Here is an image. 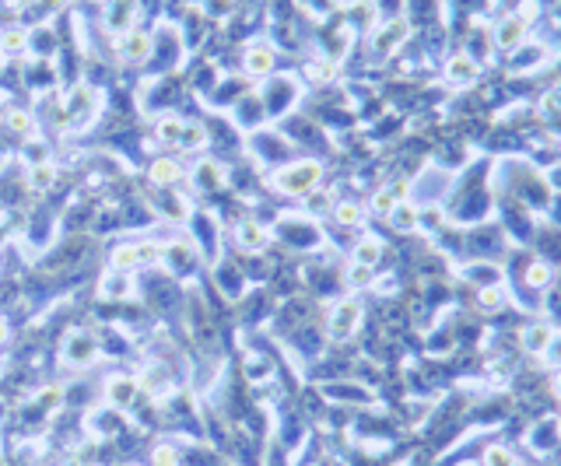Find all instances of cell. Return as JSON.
Here are the masks:
<instances>
[{"label":"cell","instance_id":"1","mask_svg":"<svg viewBox=\"0 0 561 466\" xmlns=\"http://www.w3.org/2000/svg\"><path fill=\"white\" fill-rule=\"evenodd\" d=\"M323 179V165L319 162H291L280 172H274V186L291 196H309L316 183Z\"/></svg>","mask_w":561,"mask_h":466},{"label":"cell","instance_id":"2","mask_svg":"<svg viewBox=\"0 0 561 466\" xmlns=\"http://www.w3.org/2000/svg\"><path fill=\"white\" fill-rule=\"evenodd\" d=\"M109 260H112L116 270H134V267L155 263L158 260V246H151V242H119V246H112Z\"/></svg>","mask_w":561,"mask_h":466},{"label":"cell","instance_id":"3","mask_svg":"<svg viewBox=\"0 0 561 466\" xmlns=\"http://www.w3.org/2000/svg\"><path fill=\"white\" fill-rule=\"evenodd\" d=\"M358 323H362V301L358 298H344V301H337V309L330 316V337L333 340H348L358 330Z\"/></svg>","mask_w":561,"mask_h":466},{"label":"cell","instance_id":"4","mask_svg":"<svg viewBox=\"0 0 561 466\" xmlns=\"http://www.w3.org/2000/svg\"><path fill=\"white\" fill-rule=\"evenodd\" d=\"M274 60H278V53H274L271 42H253V46L246 49V56H242V71H246L249 78H264V74L274 71Z\"/></svg>","mask_w":561,"mask_h":466},{"label":"cell","instance_id":"5","mask_svg":"<svg viewBox=\"0 0 561 466\" xmlns=\"http://www.w3.org/2000/svg\"><path fill=\"white\" fill-rule=\"evenodd\" d=\"M130 291H134V274L130 270H109L105 277L98 280V294L105 298V301H123V298H130Z\"/></svg>","mask_w":561,"mask_h":466},{"label":"cell","instance_id":"6","mask_svg":"<svg viewBox=\"0 0 561 466\" xmlns=\"http://www.w3.org/2000/svg\"><path fill=\"white\" fill-rule=\"evenodd\" d=\"M151 49H155V42H151L148 32H126V35L119 39V56H123L126 64H144V60L151 56Z\"/></svg>","mask_w":561,"mask_h":466},{"label":"cell","instance_id":"7","mask_svg":"<svg viewBox=\"0 0 561 466\" xmlns=\"http://www.w3.org/2000/svg\"><path fill=\"white\" fill-rule=\"evenodd\" d=\"M264 102H267V112H271V116H280V112L295 102V81H291V78H274L267 95H264Z\"/></svg>","mask_w":561,"mask_h":466},{"label":"cell","instance_id":"8","mask_svg":"<svg viewBox=\"0 0 561 466\" xmlns=\"http://www.w3.org/2000/svg\"><path fill=\"white\" fill-rule=\"evenodd\" d=\"M235 242H239V249L256 253V249L267 246V228H264L260 221H253V217H242V221L235 225Z\"/></svg>","mask_w":561,"mask_h":466},{"label":"cell","instance_id":"9","mask_svg":"<svg viewBox=\"0 0 561 466\" xmlns=\"http://www.w3.org/2000/svg\"><path fill=\"white\" fill-rule=\"evenodd\" d=\"M137 378H130V375H116V378H109V386H105V400L112 403V407H130L134 400H137Z\"/></svg>","mask_w":561,"mask_h":466},{"label":"cell","instance_id":"10","mask_svg":"<svg viewBox=\"0 0 561 466\" xmlns=\"http://www.w3.org/2000/svg\"><path fill=\"white\" fill-rule=\"evenodd\" d=\"M407 21H400V18H393V21H386L379 32H375V39H372V49L375 53H389V49H396L403 39H407Z\"/></svg>","mask_w":561,"mask_h":466},{"label":"cell","instance_id":"11","mask_svg":"<svg viewBox=\"0 0 561 466\" xmlns=\"http://www.w3.org/2000/svg\"><path fill=\"white\" fill-rule=\"evenodd\" d=\"M134 14H137L134 0H109V7H105V28L109 32H130Z\"/></svg>","mask_w":561,"mask_h":466},{"label":"cell","instance_id":"12","mask_svg":"<svg viewBox=\"0 0 561 466\" xmlns=\"http://www.w3.org/2000/svg\"><path fill=\"white\" fill-rule=\"evenodd\" d=\"M64 358H67V365H92L95 362V340L92 337H85V333H74L71 340H67V347H64Z\"/></svg>","mask_w":561,"mask_h":466},{"label":"cell","instance_id":"13","mask_svg":"<svg viewBox=\"0 0 561 466\" xmlns=\"http://www.w3.org/2000/svg\"><path fill=\"white\" fill-rule=\"evenodd\" d=\"M53 183H57V165L49 158L32 162V169H28V189L32 193H46V189H53Z\"/></svg>","mask_w":561,"mask_h":466},{"label":"cell","instance_id":"14","mask_svg":"<svg viewBox=\"0 0 561 466\" xmlns=\"http://www.w3.org/2000/svg\"><path fill=\"white\" fill-rule=\"evenodd\" d=\"M523 32H526V21L523 18H505L502 25H498V32H495V39H498V49H516L519 46V39H523Z\"/></svg>","mask_w":561,"mask_h":466},{"label":"cell","instance_id":"15","mask_svg":"<svg viewBox=\"0 0 561 466\" xmlns=\"http://www.w3.org/2000/svg\"><path fill=\"white\" fill-rule=\"evenodd\" d=\"M148 176H151V183H155V186H172V183L183 176V169H179V162H176V158H155V162H151V169H148Z\"/></svg>","mask_w":561,"mask_h":466},{"label":"cell","instance_id":"16","mask_svg":"<svg viewBox=\"0 0 561 466\" xmlns=\"http://www.w3.org/2000/svg\"><path fill=\"white\" fill-rule=\"evenodd\" d=\"M446 78H449L453 85H470V81L477 78V64L460 53V56H453V60L446 64Z\"/></svg>","mask_w":561,"mask_h":466},{"label":"cell","instance_id":"17","mask_svg":"<svg viewBox=\"0 0 561 466\" xmlns=\"http://www.w3.org/2000/svg\"><path fill=\"white\" fill-rule=\"evenodd\" d=\"M389 225H393L396 232H414V228H418V210H414V203L400 200V203L389 210Z\"/></svg>","mask_w":561,"mask_h":466},{"label":"cell","instance_id":"18","mask_svg":"<svg viewBox=\"0 0 561 466\" xmlns=\"http://www.w3.org/2000/svg\"><path fill=\"white\" fill-rule=\"evenodd\" d=\"M193 179H196V186L200 189H214V186L225 183V169H221L218 162H200L196 172H193Z\"/></svg>","mask_w":561,"mask_h":466},{"label":"cell","instance_id":"19","mask_svg":"<svg viewBox=\"0 0 561 466\" xmlns=\"http://www.w3.org/2000/svg\"><path fill=\"white\" fill-rule=\"evenodd\" d=\"M379 256H382V242L372 239V235L355 246V263H358V267H369V270H372L375 263H379Z\"/></svg>","mask_w":561,"mask_h":466},{"label":"cell","instance_id":"20","mask_svg":"<svg viewBox=\"0 0 561 466\" xmlns=\"http://www.w3.org/2000/svg\"><path fill=\"white\" fill-rule=\"evenodd\" d=\"M25 49H28V32H25V28H7V32H0V53L18 56V53H25Z\"/></svg>","mask_w":561,"mask_h":466},{"label":"cell","instance_id":"21","mask_svg":"<svg viewBox=\"0 0 561 466\" xmlns=\"http://www.w3.org/2000/svg\"><path fill=\"white\" fill-rule=\"evenodd\" d=\"M548 340H551V330H548V326H526L523 337H519L523 351H544Z\"/></svg>","mask_w":561,"mask_h":466},{"label":"cell","instance_id":"22","mask_svg":"<svg viewBox=\"0 0 561 466\" xmlns=\"http://www.w3.org/2000/svg\"><path fill=\"white\" fill-rule=\"evenodd\" d=\"M28 49H35L39 56L53 53V49H57V39H53V32H49V28H32V32H28Z\"/></svg>","mask_w":561,"mask_h":466},{"label":"cell","instance_id":"23","mask_svg":"<svg viewBox=\"0 0 561 466\" xmlns=\"http://www.w3.org/2000/svg\"><path fill=\"white\" fill-rule=\"evenodd\" d=\"M7 126H11L14 133H21V137L35 133V119H32V112H25V109H11V112H7Z\"/></svg>","mask_w":561,"mask_h":466},{"label":"cell","instance_id":"24","mask_svg":"<svg viewBox=\"0 0 561 466\" xmlns=\"http://www.w3.org/2000/svg\"><path fill=\"white\" fill-rule=\"evenodd\" d=\"M155 133H158V141H165V144H179V133H183V119L179 116H165L158 126H155Z\"/></svg>","mask_w":561,"mask_h":466},{"label":"cell","instance_id":"25","mask_svg":"<svg viewBox=\"0 0 561 466\" xmlns=\"http://www.w3.org/2000/svg\"><path fill=\"white\" fill-rule=\"evenodd\" d=\"M203 144H207V133H203V126H200V123H183V133H179V148L193 151V148H203Z\"/></svg>","mask_w":561,"mask_h":466},{"label":"cell","instance_id":"26","mask_svg":"<svg viewBox=\"0 0 561 466\" xmlns=\"http://www.w3.org/2000/svg\"><path fill=\"white\" fill-rule=\"evenodd\" d=\"M333 217H337V225H358V221H362V203L341 200V203L333 207Z\"/></svg>","mask_w":561,"mask_h":466},{"label":"cell","instance_id":"27","mask_svg":"<svg viewBox=\"0 0 561 466\" xmlns=\"http://www.w3.org/2000/svg\"><path fill=\"white\" fill-rule=\"evenodd\" d=\"M396 203H400V200L393 196V189H375V196H372V210H375V214H386V217H389V210H393Z\"/></svg>","mask_w":561,"mask_h":466},{"label":"cell","instance_id":"28","mask_svg":"<svg viewBox=\"0 0 561 466\" xmlns=\"http://www.w3.org/2000/svg\"><path fill=\"white\" fill-rule=\"evenodd\" d=\"M151 466H179V453L172 446H158L151 453Z\"/></svg>","mask_w":561,"mask_h":466},{"label":"cell","instance_id":"29","mask_svg":"<svg viewBox=\"0 0 561 466\" xmlns=\"http://www.w3.org/2000/svg\"><path fill=\"white\" fill-rule=\"evenodd\" d=\"M60 400H64V389H60V386H49V389H42V396H39V403H42L46 410H57Z\"/></svg>","mask_w":561,"mask_h":466},{"label":"cell","instance_id":"30","mask_svg":"<svg viewBox=\"0 0 561 466\" xmlns=\"http://www.w3.org/2000/svg\"><path fill=\"white\" fill-rule=\"evenodd\" d=\"M526 277H530V284H537V287H541V284H548V280H551V270H548L544 263H533Z\"/></svg>","mask_w":561,"mask_h":466},{"label":"cell","instance_id":"31","mask_svg":"<svg viewBox=\"0 0 561 466\" xmlns=\"http://www.w3.org/2000/svg\"><path fill=\"white\" fill-rule=\"evenodd\" d=\"M548 362H555V365H561V333H551V340H548Z\"/></svg>","mask_w":561,"mask_h":466},{"label":"cell","instance_id":"32","mask_svg":"<svg viewBox=\"0 0 561 466\" xmlns=\"http://www.w3.org/2000/svg\"><path fill=\"white\" fill-rule=\"evenodd\" d=\"M480 305H484V309H498V305H502V291H498V287H488V291L480 294Z\"/></svg>","mask_w":561,"mask_h":466},{"label":"cell","instance_id":"33","mask_svg":"<svg viewBox=\"0 0 561 466\" xmlns=\"http://www.w3.org/2000/svg\"><path fill=\"white\" fill-rule=\"evenodd\" d=\"M512 463V460H509V453H505V449H498V446H495V449H488V466H509Z\"/></svg>","mask_w":561,"mask_h":466},{"label":"cell","instance_id":"34","mask_svg":"<svg viewBox=\"0 0 561 466\" xmlns=\"http://www.w3.org/2000/svg\"><path fill=\"white\" fill-rule=\"evenodd\" d=\"M351 284H355V287H362V284H369V280H372V274H369V267H358V263H355V267H351Z\"/></svg>","mask_w":561,"mask_h":466},{"label":"cell","instance_id":"35","mask_svg":"<svg viewBox=\"0 0 561 466\" xmlns=\"http://www.w3.org/2000/svg\"><path fill=\"white\" fill-rule=\"evenodd\" d=\"M144 382H148L144 389H151V393H155V389H162V382H165V372H162V369H151V372L144 375Z\"/></svg>","mask_w":561,"mask_h":466},{"label":"cell","instance_id":"36","mask_svg":"<svg viewBox=\"0 0 561 466\" xmlns=\"http://www.w3.org/2000/svg\"><path fill=\"white\" fill-rule=\"evenodd\" d=\"M326 203H330V196H326V193H312V196H309V203H305V207H309V210H323V207H326Z\"/></svg>","mask_w":561,"mask_h":466},{"label":"cell","instance_id":"37","mask_svg":"<svg viewBox=\"0 0 561 466\" xmlns=\"http://www.w3.org/2000/svg\"><path fill=\"white\" fill-rule=\"evenodd\" d=\"M64 4H67V0H39V7H42L46 14H53V11H60Z\"/></svg>","mask_w":561,"mask_h":466},{"label":"cell","instance_id":"38","mask_svg":"<svg viewBox=\"0 0 561 466\" xmlns=\"http://www.w3.org/2000/svg\"><path fill=\"white\" fill-rule=\"evenodd\" d=\"M548 102H551L555 109H561V85H558V88H555V92H551V98H548Z\"/></svg>","mask_w":561,"mask_h":466},{"label":"cell","instance_id":"39","mask_svg":"<svg viewBox=\"0 0 561 466\" xmlns=\"http://www.w3.org/2000/svg\"><path fill=\"white\" fill-rule=\"evenodd\" d=\"M379 7H386V11H396V7H400V0H379Z\"/></svg>","mask_w":561,"mask_h":466},{"label":"cell","instance_id":"40","mask_svg":"<svg viewBox=\"0 0 561 466\" xmlns=\"http://www.w3.org/2000/svg\"><path fill=\"white\" fill-rule=\"evenodd\" d=\"M4 340H7V323L0 319V344H4Z\"/></svg>","mask_w":561,"mask_h":466},{"label":"cell","instance_id":"41","mask_svg":"<svg viewBox=\"0 0 561 466\" xmlns=\"http://www.w3.org/2000/svg\"><path fill=\"white\" fill-rule=\"evenodd\" d=\"M4 414H7V403H4V400H0V421H4Z\"/></svg>","mask_w":561,"mask_h":466},{"label":"cell","instance_id":"42","mask_svg":"<svg viewBox=\"0 0 561 466\" xmlns=\"http://www.w3.org/2000/svg\"><path fill=\"white\" fill-rule=\"evenodd\" d=\"M558 386H561V382H558Z\"/></svg>","mask_w":561,"mask_h":466}]
</instances>
